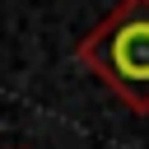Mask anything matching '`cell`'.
Returning <instances> with one entry per match:
<instances>
[{"mask_svg":"<svg viewBox=\"0 0 149 149\" xmlns=\"http://www.w3.org/2000/svg\"><path fill=\"white\" fill-rule=\"evenodd\" d=\"M74 56L130 107L149 112V0H121Z\"/></svg>","mask_w":149,"mask_h":149,"instance_id":"cell-1","label":"cell"}]
</instances>
